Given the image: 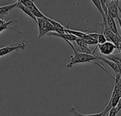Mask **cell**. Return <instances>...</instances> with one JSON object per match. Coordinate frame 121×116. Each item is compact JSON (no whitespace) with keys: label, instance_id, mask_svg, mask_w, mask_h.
Masks as SVG:
<instances>
[{"label":"cell","instance_id":"cell-1","mask_svg":"<svg viewBox=\"0 0 121 116\" xmlns=\"http://www.w3.org/2000/svg\"><path fill=\"white\" fill-rule=\"evenodd\" d=\"M73 49V54L70 56L69 62L66 65L67 68H71L73 65L77 64H83V63H88L91 61H95L96 60H99V56L94 54H88L85 53L78 52L75 48L74 46L70 41H66Z\"/></svg>","mask_w":121,"mask_h":116},{"label":"cell","instance_id":"cell-2","mask_svg":"<svg viewBox=\"0 0 121 116\" xmlns=\"http://www.w3.org/2000/svg\"><path fill=\"white\" fill-rule=\"evenodd\" d=\"M36 24L38 25L39 27V36H38L39 39L43 37L45 35H47V34L50 32L55 31V29L53 26L51 24L50 21L47 20V18L46 19L37 18Z\"/></svg>","mask_w":121,"mask_h":116},{"label":"cell","instance_id":"cell-3","mask_svg":"<svg viewBox=\"0 0 121 116\" xmlns=\"http://www.w3.org/2000/svg\"><path fill=\"white\" fill-rule=\"evenodd\" d=\"M18 2H21L22 4H24L25 7H26L31 13L34 15L36 18H42V19H46L47 17L45 16L40 10L36 6L34 2L32 0H19Z\"/></svg>","mask_w":121,"mask_h":116},{"label":"cell","instance_id":"cell-4","mask_svg":"<svg viewBox=\"0 0 121 116\" xmlns=\"http://www.w3.org/2000/svg\"><path fill=\"white\" fill-rule=\"evenodd\" d=\"M26 46V44L24 41V40H21L17 43H14L12 45H8L7 46L2 47L0 48V57L4 56L12 51L18 50V49H24Z\"/></svg>","mask_w":121,"mask_h":116},{"label":"cell","instance_id":"cell-5","mask_svg":"<svg viewBox=\"0 0 121 116\" xmlns=\"http://www.w3.org/2000/svg\"><path fill=\"white\" fill-rule=\"evenodd\" d=\"M97 48H98L100 52L105 56L112 54L116 49L115 46L110 41H106L102 44H97Z\"/></svg>","mask_w":121,"mask_h":116},{"label":"cell","instance_id":"cell-6","mask_svg":"<svg viewBox=\"0 0 121 116\" xmlns=\"http://www.w3.org/2000/svg\"><path fill=\"white\" fill-rule=\"evenodd\" d=\"M119 2H116L114 1H110L108 4H107V10H108V14L111 17L112 19H117L120 17L119 16V11L117 4Z\"/></svg>","mask_w":121,"mask_h":116},{"label":"cell","instance_id":"cell-7","mask_svg":"<svg viewBox=\"0 0 121 116\" xmlns=\"http://www.w3.org/2000/svg\"><path fill=\"white\" fill-rule=\"evenodd\" d=\"M69 24H68L67 26L65 27L64 32L69 33V34H71L76 36V37H78V39H92L87 33H84V32H82V31H80L70 29L69 28Z\"/></svg>","mask_w":121,"mask_h":116},{"label":"cell","instance_id":"cell-8","mask_svg":"<svg viewBox=\"0 0 121 116\" xmlns=\"http://www.w3.org/2000/svg\"><path fill=\"white\" fill-rule=\"evenodd\" d=\"M76 43H77L78 46V49L77 51L78 52H81V53H88V54H94L95 52L91 51V48H89V47L88 46V45H87L86 43H84V41L81 39H77L76 40Z\"/></svg>","mask_w":121,"mask_h":116},{"label":"cell","instance_id":"cell-9","mask_svg":"<svg viewBox=\"0 0 121 116\" xmlns=\"http://www.w3.org/2000/svg\"><path fill=\"white\" fill-rule=\"evenodd\" d=\"M105 17H106V24H107V26H108V28L115 34L117 35L118 37L121 38L120 34L118 33V31H117V26L115 24V20L114 19H112L111 17H110L108 14H105Z\"/></svg>","mask_w":121,"mask_h":116},{"label":"cell","instance_id":"cell-10","mask_svg":"<svg viewBox=\"0 0 121 116\" xmlns=\"http://www.w3.org/2000/svg\"><path fill=\"white\" fill-rule=\"evenodd\" d=\"M17 2L13 4L0 7V19H2V18L4 17V16L7 15L14 8L17 7Z\"/></svg>","mask_w":121,"mask_h":116},{"label":"cell","instance_id":"cell-11","mask_svg":"<svg viewBox=\"0 0 121 116\" xmlns=\"http://www.w3.org/2000/svg\"><path fill=\"white\" fill-rule=\"evenodd\" d=\"M47 20L48 21H50L51 24L53 26V27L55 29V32H56L57 34H62L65 33L64 32L65 27L63 26L60 23L57 22L56 21H54L53 19H52L49 17H47Z\"/></svg>","mask_w":121,"mask_h":116},{"label":"cell","instance_id":"cell-12","mask_svg":"<svg viewBox=\"0 0 121 116\" xmlns=\"http://www.w3.org/2000/svg\"><path fill=\"white\" fill-rule=\"evenodd\" d=\"M17 8H19V9H21L26 15H27V16H29V17H31L36 23L37 22V18H36L35 17H34V15L31 13V12L26 7H25L24 4H22L21 2H17Z\"/></svg>","mask_w":121,"mask_h":116},{"label":"cell","instance_id":"cell-13","mask_svg":"<svg viewBox=\"0 0 121 116\" xmlns=\"http://www.w3.org/2000/svg\"><path fill=\"white\" fill-rule=\"evenodd\" d=\"M99 60H100V61H103V62H105V64H107L114 71H115V75H117V74H120V70H119V68H118V66H117V65L115 64V63H114V62H112V61H110V60H108V59H105V57H100V56H99Z\"/></svg>","mask_w":121,"mask_h":116},{"label":"cell","instance_id":"cell-14","mask_svg":"<svg viewBox=\"0 0 121 116\" xmlns=\"http://www.w3.org/2000/svg\"><path fill=\"white\" fill-rule=\"evenodd\" d=\"M91 1L92 2L93 5L95 7V8L100 13V14H101V16L103 17V24H105L106 23V17H105V15L104 12L103 10V8H102V6H101L100 0H91Z\"/></svg>","mask_w":121,"mask_h":116},{"label":"cell","instance_id":"cell-15","mask_svg":"<svg viewBox=\"0 0 121 116\" xmlns=\"http://www.w3.org/2000/svg\"><path fill=\"white\" fill-rule=\"evenodd\" d=\"M14 21V20L12 19V20L6 21L3 20V19H0V33H1L2 31H4V30H6V29H8L16 30V29H15L14 28H13V27H9V25L12 22H13ZM16 31H17V30H16Z\"/></svg>","mask_w":121,"mask_h":116},{"label":"cell","instance_id":"cell-16","mask_svg":"<svg viewBox=\"0 0 121 116\" xmlns=\"http://www.w3.org/2000/svg\"><path fill=\"white\" fill-rule=\"evenodd\" d=\"M70 111L73 112L74 115H76V116H103V111H101L100 112H98V113H94V114H81V113L78 112L73 107H71L70 108Z\"/></svg>","mask_w":121,"mask_h":116},{"label":"cell","instance_id":"cell-17","mask_svg":"<svg viewBox=\"0 0 121 116\" xmlns=\"http://www.w3.org/2000/svg\"><path fill=\"white\" fill-rule=\"evenodd\" d=\"M106 41H107L106 38L104 36V34L103 33V31H102V32L101 33H99L98 34V39H97L98 44H102V43H104Z\"/></svg>","mask_w":121,"mask_h":116},{"label":"cell","instance_id":"cell-18","mask_svg":"<svg viewBox=\"0 0 121 116\" xmlns=\"http://www.w3.org/2000/svg\"><path fill=\"white\" fill-rule=\"evenodd\" d=\"M100 4H101V6H102V8H103V10L104 12V14L105 15L108 13V10H107V0H100Z\"/></svg>","mask_w":121,"mask_h":116},{"label":"cell","instance_id":"cell-19","mask_svg":"<svg viewBox=\"0 0 121 116\" xmlns=\"http://www.w3.org/2000/svg\"><path fill=\"white\" fill-rule=\"evenodd\" d=\"M108 112H109L108 116H116L117 114L118 113V111H117L116 107H112Z\"/></svg>","mask_w":121,"mask_h":116},{"label":"cell","instance_id":"cell-20","mask_svg":"<svg viewBox=\"0 0 121 116\" xmlns=\"http://www.w3.org/2000/svg\"><path fill=\"white\" fill-rule=\"evenodd\" d=\"M88 34L92 39H95V40H97L98 34H97V33H88Z\"/></svg>","mask_w":121,"mask_h":116},{"label":"cell","instance_id":"cell-21","mask_svg":"<svg viewBox=\"0 0 121 116\" xmlns=\"http://www.w3.org/2000/svg\"><path fill=\"white\" fill-rule=\"evenodd\" d=\"M116 108H117L118 112L121 110V96H120V99L118 100V103H117V104L116 105Z\"/></svg>","mask_w":121,"mask_h":116},{"label":"cell","instance_id":"cell-22","mask_svg":"<svg viewBox=\"0 0 121 116\" xmlns=\"http://www.w3.org/2000/svg\"><path fill=\"white\" fill-rule=\"evenodd\" d=\"M117 19V21H118L119 25H120V29H121V19H120V17H118Z\"/></svg>","mask_w":121,"mask_h":116},{"label":"cell","instance_id":"cell-23","mask_svg":"<svg viewBox=\"0 0 121 116\" xmlns=\"http://www.w3.org/2000/svg\"><path fill=\"white\" fill-rule=\"evenodd\" d=\"M32 1H33V2H34V0H32Z\"/></svg>","mask_w":121,"mask_h":116},{"label":"cell","instance_id":"cell-24","mask_svg":"<svg viewBox=\"0 0 121 116\" xmlns=\"http://www.w3.org/2000/svg\"><path fill=\"white\" fill-rule=\"evenodd\" d=\"M18 1H19V0H17V2H18Z\"/></svg>","mask_w":121,"mask_h":116}]
</instances>
